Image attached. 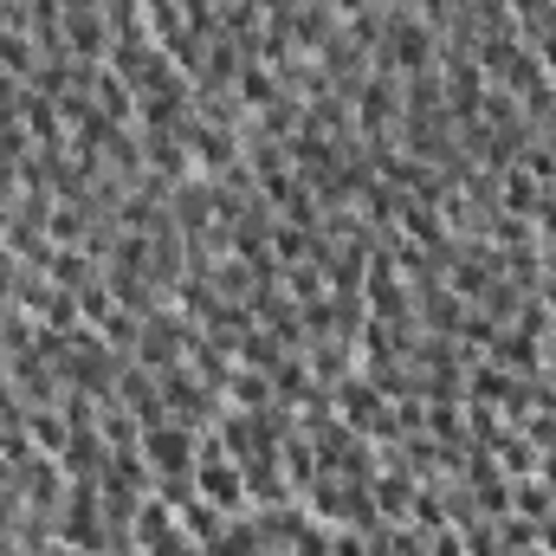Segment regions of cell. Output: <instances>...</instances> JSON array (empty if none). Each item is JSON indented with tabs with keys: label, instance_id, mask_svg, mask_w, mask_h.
Listing matches in <instances>:
<instances>
[{
	"label": "cell",
	"instance_id": "cell-1",
	"mask_svg": "<svg viewBox=\"0 0 556 556\" xmlns=\"http://www.w3.org/2000/svg\"><path fill=\"white\" fill-rule=\"evenodd\" d=\"M402 78L395 72H363V85L350 91V124H356V142H369V149H382V142H395L402 130Z\"/></svg>",
	"mask_w": 556,
	"mask_h": 556
}]
</instances>
